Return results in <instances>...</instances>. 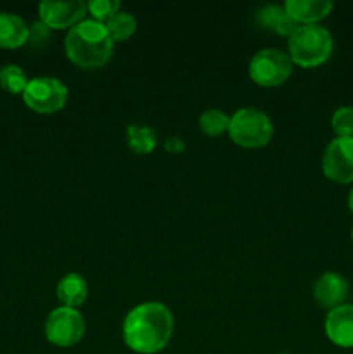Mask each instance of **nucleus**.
Wrapping results in <instances>:
<instances>
[{
  "instance_id": "2eb2a0df",
  "label": "nucleus",
  "mask_w": 353,
  "mask_h": 354,
  "mask_svg": "<svg viewBox=\"0 0 353 354\" xmlns=\"http://www.w3.org/2000/svg\"><path fill=\"white\" fill-rule=\"evenodd\" d=\"M28 44V24L23 17L10 12H0V47L17 48Z\"/></svg>"
},
{
  "instance_id": "a211bd4d",
  "label": "nucleus",
  "mask_w": 353,
  "mask_h": 354,
  "mask_svg": "<svg viewBox=\"0 0 353 354\" xmlns=\"http://www.w3.org/2000/svg\"><path fill=\"white\" fill-rule=\"evenodd\" d=\"M106 28L113 41H125L137 30V19L127 10H120L107 21Z\"/></svg>"
},
{
  "instance_id": "dca6fc26",
  "label": "nucleus",
  "mask_w": 353,
  "mask_h": 354,
  "mask_svg": "<svg viewBox=\"0 0 353 354\" xmlns=\"http://www.w3.org/2000/svg\"><path fill=\"white\" fill-rule=\"evenodd\" d=\"M128 147L134 154L147 156L154 152L158 145V133L151 127H141V124H128L127 128Z\"/></svg>"
},
{
  "instance_id": "5701e85b",
  "label": "nucleus",
  "mask_w": 353,
  "mask_h": 354,
  "mask_svg": "<svg viewBox=\"0 0 353 354\" xmlns=\"http://www.w3.org/2000/svg\"><path fill=\"white\" fill-rule=\"evenodd\" d=\"M165 149L170 154H182L185 151V142L179 135H172V137H168L165 140Z\"/></svg>"
},
{
  "instance_id": "1a4fd4ad",
  "label": "nucleus",
  "mask_w": 353,
  "mask_h": 354,
  "mask_svg": "<svg viewBox=\"0 0 353 354\" xmlns=\"http://www.w3.org/2000/svg\"><path fill=\"white\" fill-rule=\"evenodd\" d=\"M40 21H44L51 30H66L73 28L83 21L87 16V3L82 0H68V2H57V0H44L38 6Z\"/></svg>"
},
{
  "instance_id": "ddd939ff",
  "label": "nucleus",
  "mask_w": 353,
  "mask_h": 354,
  "mask_svg": "<svg viewBox=\"0 0 353 354\" xmlns=\"http://www.w3.org/2000/svg\"><path fill=\"white\" fill-rule=\"evenodd\" d=\"M55 296H57L61 306L78 310L89 296V283L80 273H66L55 287Z\"/></svg>"
},
{
  "instance_id": "4be33fe9",
  "label": "nucleus",
  "mask_w": 353,
  "mask_h": 354,
  "mask_svg": "<svg viewBox=\"0 0 353 354\" xmlns=\"http://www.w3.org/2000/svg\"><path fill=\"white\" fill-rule=\"evenodd\" d=\"M51 37V28L44 23V21H35L28 26V41L33 45H42L48 40Z\"/></svg>"
},
{
  "instance_id": "412c9836",
  "label": "nucleus",
  "mask_w": 353,
  "mask_h": 354,
  "mask_svg": "<svg viewBox=\"0 0 353 354\" xmlns=\"http://www.w3.org/2000/svg\"><path fill=\"white\" fill-rule=\"evenodd\" d=\"M121 10V3L118 0H90L87 3V12L93 21L106 24L111 17Z\"/></svg>"
},
{
  "instance_id": "f03ea898",
  "label": "nucleus",
  "mask_w": 353,
  "mask_h": 354,
  "mask_svg": "<svg viewBox=\"0 0 353 354\" xmlns=\"http://www.w3.org/2000/svg\"><path fill=\"white\" fill-rule=\"evenodd\" d=\"M64 50L73 64L83 69H93L109 62L114 41L107 33L106 24L93 19H83L68 30Z\"/></svg>"
},
{
  "instance_id": "aec40b11",
  "label": "nucleus",
  "mask_w": 353,
  "mask_h": 354,
  "mask_svg": "<svg viewBox=\"0 0 353 354\" xmlns=\"http://www.w3.org/2000/svg\"><path fill=\"white\" fill-rule=\"evenodd\" d=\"M331 128L336 137H353V107H338L331 116Z\"/></svg>"
},
{
  "instance_id": "6e6552de",
  "label": "nucleus",
  "mask_w": 353,
  "mask_h": 354,
  "mask_svg": "<svg viewBox=\"0 0 353 354\" xmlns=\"http://www.w3.org/2000/svg\"><path fill=\"white\" fill-rule=\"evenodd\" d=\"M322 171L334 183L353 182V137L332 138L322 154Z\"/></svg>"
},
{
  "instance_id": "b1692460",
  "label": "nucleus",
  "mask_w": 353,
  "mask_h": 354,
  "mask_svg": "<svg viewBox=\"0 0 353 354\" xmlns=\"http://www.w3.org/2000/svg\"><path fill=\"white\" fill-rule=\"evenodd\" d=\"M346 203H348V209H350V213L353 214V189L350 190V194H348V201H346Z\"/></svg>"
},
{
  "instance_id": "0eeeda50",
  "label": "nucleus",
  "mask_w": 353,
  "mask_h": 354,
  "mask_svg": "<svg viewBox=\"0 0 353 354\" xmlns=\"http://www.w3.org/2000/svg\"><path fill=\"white\" fill-rule=\"evenodd\" d=\"M45 337L57 348H71L85 335V320L76 308L59 306L47 315Z\"/></svg>"
},
{
  "instance_id": "6ab92c4d",
  "label": "nucleus",
  "mask_w": 353,
  "mask_h": 354,
  "mask_svg": "<svg viewBox=\"0 0 353 354\" xmlns=\"http://www.w3.org/2000/svg\"><path fill=\"white\" fill-rule=\"evenodd\" d=\"M28 76L26 73L23 71V68L17 64H6L0 68V86L3 90H7L9 93H21L23 95L24 88L28 85Z\"/></svg>"
},
{
  "instance_id": "a878e982",
  "label": "nucleus",
  "mask_w": 353,
  "mask_h": 354,
  "mask_svg": "<svg viewBox=\"0 0 353 354\" xmlns=\"http://www.w3.org/2000/svg\"><path fill=\"white\" fill-rule=\"evenodd\" d=\"M280 354H287V353H280Z\"/></svg>"
},
{
  "instance_id": "9d476101",
  "label": "nucleus",
  "mask_w": 353,
  "mask_h": 354,
  "mask_svg": "<svg viewBox=\"0 0 353 354\" xmlns=\"http://www.w3.org/2000/svg\"><path fill=\"white\" fill-rule=\"evenodd\" d=\"M350 286L341 273L325 272L315 280L314 283V299L324 310L331 311L334 308L345 304L348 297Z\"/></svg>"
},
{
  "instance_id": "f257e3e1",
  "label": "nucleus",
  "mask_w": 353,
  "mask_h": 354,
  "mask_svg": "<svg viewBox=\"0 0 353 354\" xmlns=\"http://www.w3.org/2000/svg\"><path fill=\"white\" fill-rule=\"evenodd\" d=\"M175 328L173 313L159 301H147L132 308L123 320L121 334L132 351L156 354L168 346Z\"/></svg>"
},
{
  "instance_id": "20e7f679",
  "label": "nucleus",
  "mask_w": 353,
  "mask_h": 354,
  "mask_svg": "<svg viewBox=\"0 0 353 354\" xmlns=\"http://www.w3.org/2000/svg\"><path fill=\"white\" fill-rule=\"evenodd\" d=\"M227 133L239 147L260 149L272 140L273 123L262 109L241 107L230 116Z\"/></svg>"
},
{
  "instance_id": "f3484780",
  "label": "nucleus",
  "mask_w": 353,
  "mask_h": 354,
  "mask_svg": "<svg viewBox=\"0 0 353 354\" xmlns=\"http://www.w3.org/2000/svg\"><path fill=\"white\" fill-rule=\"evenodd\" d=\"M228 121H230V116L225 114L221 109H206L201 113L199 120H197V124H199V130L203 131L208 137H218V135L225 133L228 130Z\"/></svg>"
},
{
  "instance_id": "f8f14e48",
  "label": "nucleus",
  "mask_w": 353,
  "mask_h": 354,
  "mask_svg": "<svg viewBox=\"0 0 353 354\" xmlns=\"http://www.w3.org/2000/svg\"><path fill=\"white\" fill-rule=\"evenodd\" d=\"M331 0H286L284 9L298 24H318L331 14Z\"/></svg>"
},
{
  "instance_id": "7ed1b4c3",
  "label": "nucleus",
  "mask_w": 353,
  "mask_h": 354,
  "mask_svg": "<svg viewBox=\"0 0 353 354\" xmlns=\"http://www.w3.org/2000/svg\"><path fill=\"white\" fill-rule=\"evenodd\" d=\"M334 41L322 24H300L287 41V54L293 64L301 68H317L332 54Z\"/></svg>"
},
{
  "instance_id": "393cba45",
  "label": "nucleus",
  "mask_w": 353,
  "mask_h": 354,
  "mask_svg": "<svg viewBox=\"0 0 353 354\" xmlns=\"http://www.w3.org/2000/svg\"><path fill=\"white\" fill-rule=\"evenodd\" d=\"M352 242H353V227H352Z\"/></svg>"
},
{
  "instance_id": "39448f33",
  "label": "nucleus",
  "mask_w": 353,
  "mask_h": 354,
  "mask_svg": "<svg viewBox=\"0 0 353 354\" xmlns=\"http://www.w3.org/2000/svg\"><path fill=\"white\" fill-rule=\"evenodd\" d=\"M293 61L280 48H262L251 57L248 66L249 78L260 86H280L293 75Z\"/></svg>"
},
{
  "instance_id": "4468645a",
  "label": "nucleus",
  "mask_w": 353,
  "mask_h": 354,
  "mask_svg": "<svg viewBox=\"0 0 353 354\" xmlns=\"http://www.w3.org/2000/svg\"><path fill=\"white\" fill-rule=\"evenodd\" d=\"M258 21L263 28L273 31L279 37H287L296 31V28L300 24L293 19V17L287 14V10L284 9V6H265L263 9L258 10Z\"/></svg>"
},
{
  "instance_id": "9b49d317",
  "label": "nucleus",
  "mask_w": 353,
  "mask_h": 354,
  "mask_svg": "<svg viewBox=\"0 0 353 354\" xmlns=\"http://www.w3.org/2000/svg\"><path fill=\"white\" fill-rule=\"evenodd\" d=\"M324 332L329 341L338 348H353V304H341L327 311Z\"/></svg>"
},
{
  "instance_id": "423d86ee",
  "label": "nucleus",
  "mask_w": 353,
  "mask_h": 354,
  "mask_svg": "<svg viewBox=\"0 0 353 354\" xmlns=\"http://www.w3.org/2000/svg\"><path fill=\"white\" fill-rule=\"evenodd\" d=\"M68 86L54 76H37L28 82L23 100L38 114H54L68 102Z\"/></svg>"
}]
</instances>
